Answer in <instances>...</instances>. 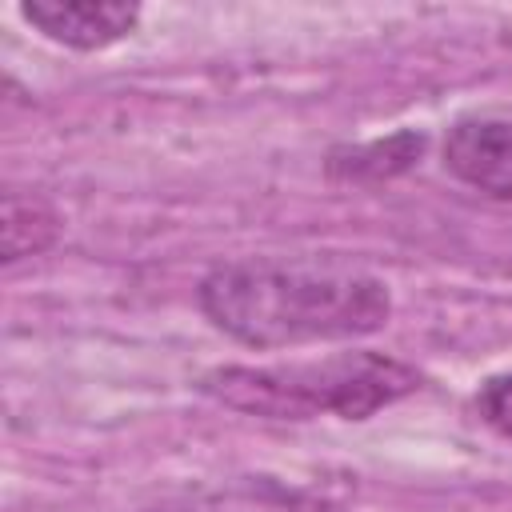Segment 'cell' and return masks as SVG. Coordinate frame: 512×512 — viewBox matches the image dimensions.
Listing matches in <instances>:
<instances>
[{"label":"cell","mask_w":512,"mask_h":512,"mask_svg":"<svg viewBox=\"0 0 512 512\" xmlns=\"http://www.w3.org/2000/svg\"><path fill=\"white\" fill-rule=\"evenodd\" d=\"M200 316L252 352L304 344H348L376 336L392 320L384 276L340 256H232L196 280Z\"/></svg>","instance_id":"obj_1"},{"label":"cell","mask_w":512,"mask_h":512,"mask_svg":"<svg viewBox=\"0 0 512 512\" xmlns=\"http://www.w3.org/2000/svg\"><path fill=\"white\" fill-rule=\"evenodd\" d=\"M192 388L204 400L252 420L304 424V420L336 416L360 424L416 396L424 388V372L376 348H344L308 360L216 364L200 372Z\"/></svg>","instance_id":"obj_2"},{"label":"cell","mask_w":512,"mask_h":512,"mask_svg":"<svg viewBox=\"0 0 512 512\" xmlns=\"http://www.w3.org/2000/svg\"><path fill=\"white\" fill-rule=\"evenodd\" d=\"M16 16L68 52H104L140 28L144 8L120 0H20Z\"/></svg>","instance_id":"obj_3"},{"label":"cell","mask_w":512,"mask_h":512,"mask_svg":"<svg viewBox=\"0 0 512 512\" xmlns=\"http://www.w3.org/2000/svg\"><path fill=\"white\" fill-rule=\"evenodd\" d=\"M440 164L464 188L508 204L512 200V120L460 116L440 140Z\"/></svg>","instance_id":"obj_4"},{"label":"cell","mask_w":512,"mask_h":512,"mask_svg":"<svg viewBox=\"0 0 512 512\" xmlns=\"http://www.w3.org/2000/svg\"><path fill=\"white\" fill-rule=\"evenodd\" d=\"M152 512H348V504L308 484H292L268 472H248L188 488Z\"/></svg>","instance_id":"obj_5"},{"label":"cell","mask_w":512,"mask_h":512,"mask_svg":"<svg viewBox=\"0 0 512 512\" xmlns=\"http://www.w3.org/2000/svg\"><path fill=\"white\" fill-rule=\"evenodd\" d=\"M428 152V132L420 128H396L376 140L356 144H332L324 152V176L332 184H388L404 172H412Z\"/></svg>","instance_id":"obj_6"},{"label":"cell","mask_w":512,"mask_h":512,"mask_svg":"<svg viewBox=\"0 0 512 512\" xmlns=\"http://www.w3.org/2000/svg\"><path fill=\"white\" fill-rule=\"evenodd\" d=\"M4 264L40 256L44 248L56 244L60 236V212L40 196V192H20L8 188L4 192Z\"/></svg>","instance_id":"obj_7"},{"label":"cell","mask_w":512,"mask_h":512,"mask_svg":"<svg viewBox=\"0 0 512 512\" xmlns=\"http://www.w3.org/2000/svg\"><path fill=\"white\" fill-rule=\"evenodd\" d=\"M472 416L488 432L512 440V368L508 372H492V376H484L476 384V392H472Z\"/></svg>","instance_id":"obj_8"}]
</instances>
